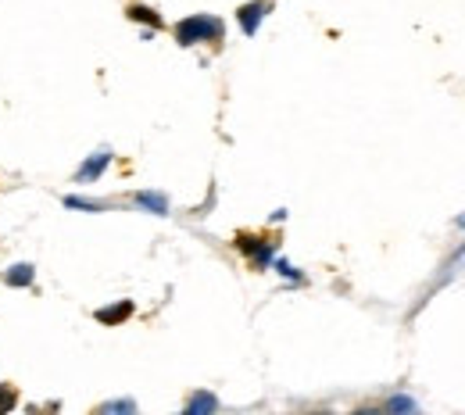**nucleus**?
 <instances>
[{
    "instance_id": "nucleus-1",
    "label": "nucleus",
    "mask_w": 465,
    "mask_h": 415,
    "mask_svg": "<svg viewBox=\"0 0 465 415\" xmlns=\"http://www.w3.org/2000/svg\"><path fill=\"white\" fill-rule=\"evenodd\" d=\"M223 36V22L215 15H190L175 25V40L183 47H193V44H212Z\"/></svg>"
},
{
    "instance_id": "nucleus-2",
    "label": "nucleus",
    "mask_w": 465,
    "mask_h": 415,
    "mask_svg": "<svg viewBox=\"0 0 465 415\" xmlns=\"http://www.w3.org/2000/svg\"><path fill=\"white\" fill-rule=\"evenodd\" d=\"M112 165V151H94L83 165H79V173H75V179L79 183H94V179H101V173Z\"/></svg>"
},
{
    "instance_id": "nucleus-3",
    "label": "nucleus",
    "mask_w": 465,
    "mask_h": 415,
    "mask_svg": "<svg viewBox=\"0 0 465 415\" xmlns=\"http://www.w3.org/2000/svg\"><path fill=\"white\" fill-rule=\"evenodd\" d=\"M236 15H240V29H243L247 36H254L258 25H262V18L269 15V4H265V0H254V4H243Z\"/></svg>"
},
{
    "instance_id": "nucleus-4",
    "label": "nucleus",
    "mask_w": 465,
    "mask_h": 415,
    "mask_svg": "<svg viewBox=\"0 0 465 415\" xmlns=\"http://www.w3.org/2000/svg\"><path fill=\"white\" fill-rule=\"evenodd\" d=\"M240 251H247V254H254L262 265L265 262H272V243L269 240H258V237H240Z\"/></svg>"
},
{
    "instance_id": "nucleus-5",
    "label": "nucleus",
    "mask_w": 465,
    "mask_h": 415,
    "mask_svg": "<svg viewBox=\"0 0 465 415\" xmlns=\"http://www.w3.org/2000/svg\"><path fill=\"white\" fill-rule=\"evenodd\" d=\"M136 204L147 208L151 215H165V212H169V201H165L162 193H154V190H140V193H136Z\"/></svg>"
},
{
    "instance_id": "nucleus-6",
    "label": "nucleus",
    "mask_w": 465,
    "mask_h": 415,
    "mask_svg": "<svg viewBox=\"0 0 465 415\" xmlns=\"http://www.w3.org/2000/svg\"><path fill=\"white\" fill-rule=\"evenodd\" d=\"M129 315H133V301H118V304H112V308H101V311H97V319L108 322V326H115V322L129 319Z\"/></svg>"
},
{
    "instance_id": "nucleus-7",
    "label": "nucleus",
    "mask_w": 465,
    "mask_h": 415,
    "mask_svg": "<svg viewBox=\"0 0 465 415\" xmlns=\"http://www.w3.org/2000/svg\"><path fill=\"white\" fill-rule=\"evenodd\" d=\"M219 409V398L215 394H193L186 401V415H204V412H215Z\"/></svg>"
},
{
    "instance_id": "nucleus-8",
    "label": "nucleus",
    "mask_w": 465,
    "mask_h": 415,
    "mask_svg": "<svg viewBox=\"0 0 465 415\" xmlns=\"http://www.w3.org/2000/svg\"><path fill=\"white\" fill-rule=\"evenodd\" d=\"M4 280H7L11 287H29V283H33V265H11Z\"/></svg>"
},
{
    "instance_id": "nucleus-9",
    "label": "nucleus",
    "mask_w": 465,
    "mask_h": 415,
    "mask_svg": "<svg viewBox=\"0 0 465 415\" xmlns=\"http://www.w3.org/2000/svg\"><path fill=\"white\" fill-rule=\"evenodd\" d=\"M129 18H133V22H147V25H162V18H158L151 7H140V4L129 7Z\"/></svg>"
},
{
    "instance_id": "nucleus-10",
    "label": "nucleus",
    "mask_w": 465,
    "mask_h": 415,
    "mask_svg": "<svg viewBox=\"0 0 465 415\" xmlns=\"http://www.w3.org/2000/svg\"><path fill=\"white\" fill-rule=\"evenodd\" d=\"M64 204H68V208H79V212H104V208H108V204L86 201V197H64Z\"/></svg>"
},
{
    "instance_id": "nucleus-11",
    "label": "nucleus",
    "mask_w": 465,
    "mask_h": 415,
    "mask_svg": "<svg viewBox=\"0 0 465 415\" xmlns=\"http://www.w3.org/2000/svg\"><path fill=\"white\" fill-rule=\"evenodd\" d=\"M15 401H18V398H15V390H11V387H0V415L11 412V409H15Z\"/></svg>"
},
{
    "instance_id": "nucleus-12",
    "label": "nucleus",
    "mask_w": 465,
    "mask_h": 415,
    "mask_svg": "<svg viewBox=\"0 0 465 415\" xmlns=\"http://www.w3.org/2000/svg\"><path fill=\"white\" fill-rule=\"evenodd\" d=\"M387 409H391V412H411V409H415V401H411V398H391V401H387Z\"/></svg>"
},
{
    "instance_id": "nucleus-13",
    "label": "nucleus",
    "mask_w": 465,
    "mask_h": 415,
    "mask_svg": "<svg viewBox=\"0 0 465 415\" xmlns=\"http://www.w3.org/2000/svg\"><path fill=\"white\" fill-rule=\"evenodd\" d=\"M101 412H136V405L133 401H108V405H101Z\"/></svg>"
},
{
    "instance_id": "nucleus-14",
    "label": "nucleus",
    "mask_w": 465,
    "mask_h": 415,
    "mask_svg": "<svg viewBox=\"0 0 465 415\" xmlns=\"http://www.w3.org/2000/svg\"><path fill=\"white\" fill-rule=\"evenodd\" d=\"M276 269H280V272H283L287 280H301V272H297L293 265H287V262H276Z\"/></svg>"
},
{
    "instance_id": "nucleus-15",
    "label": "nucleus",
    "mask_w": 465,
    "mask_h": 415,
    "mask_svg": "<svg viewBox=\"0 0 465 415\" xmlns=\"http://www.w3.org/2000/svg\"><path fill=\"white\" fill-rule=\"evenodd\" d=\"M459 226H462V230H465V215H462V219H459Z\"/></svg>"
}]
</instances>
